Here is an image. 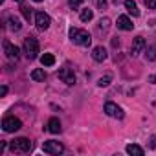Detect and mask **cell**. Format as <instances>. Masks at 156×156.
<instances>
[{"label":"cell","mask_w":156,"mask_h":156,"mask_svg":"<svg viewBox=\"0 0 156 156\" xmlns=\"http://www.w3.org/2000/svg\"><path fill=\"white\" fill-rule=\"evenodd\" d=\"M98 8L99 9H105L107 8V0H98Z\"/></svg>","instance_id":"cell-26"},{"label":"cell","mask_w":156,"mask_h":156,"mask_svg":"<svg viewBox=\"0 0 156 156\" xmlns=\"http://www.w3.org/2000/svg\"><path fill=\"white\" fill-rule=\"evenodd\" d=\"M112 2H114V4H119V2H121V0H112Z\"/></svg>","instance_id":"cell-30"},{"label":"cell","mask_w":156,"mask_h":156,"mask_svg":"<svg viewBox=\"0 0 156 156\" xmlns=\"http://www.w3.org/2000/svg\"><path fill=\"white\" fill-rule=\"evenodd\" d=\"M42 149H44V152H46V154H61V152L64 151L62 143H59V141H53V140H50V141H44Z\"/></svg>","instance_id":"cell-6"},{"label":"cell","mask_w":156,"mask_h":156,"mask_svg":"<svg viewBox=\"0 0 156 156\" xmlns=\"http://www.w3.org/2000/svg\"><path fill=\"white\" fill-rule=\"evenodd\" d=\"M145 55H147V59H149V61H156V46H149Z\"/></svg>","instance_id":"cell-20"},{"label":"cell","mask_w":156,"mask_h":156,"mask_svg":"<svg viewBox=\"0 0 156 156\" xmlns=\"http://www.w3.org/2000/svg\"><path fill=\"white\" fill-rule=\"evenodd\" d=\"M108 24H110V20H108V19H101V20H99V28H101L103 31H107V30H108Z\"/></svg>","instance_id":"cell-22"},{"label":"cell","mask_w":156,"mask_h":156,"mask_svg":"<svg viewBox=\"0 0 156 156\" xmlns=\"http://www.w3.org/2000/svg\"><path fill=\"white\" fill-rule=\"evenodd\" d=\"M8 94V87H2V88H0V96H6Z\"/></svg>","instance_id":"cell-27"},{"label":"cell","mask_w":156,"mask_h":156,"mask_svg":"<svg viewBox=\"0 0 156 156\" xmlns=\"http://www.w3.org/2000/svg\"><path fill=\"white\" fill-rule=\"evenodd\" d=\"M151 147H156V136H154V138H151Z\"/></svg>","instance_id":"cell-28"},{"label":"cell","mask_w":156,"mask_h":156,"mask_svg":"<svg viewBox=\"0 0 156 156\" xmlns=\"http://www.w3.org/2000/svg\"><path fill=\"white\" fill-rule=\"evenodd\" d=\"M48 130H50L51 134H59V132H61V121H59L57 118H51V119L48 121Z\"/></svg>","instance_id":"cell-13"},{"label":"cell","mask_w":156,"mask_h":156,"mask_svg":"<svg viewBox=\"0 0 156 156\" xmlns=\"http://www.w3.org/2000/svg\"><path fill=\"white\" fill-rule=\"evenodd\" d=\"M92 59L98 61V62H103V61L107 59V50H105L103 46H96V48L92 50Z\"/></svg>","instance_id":"cell-12"},{"label":"cell","mask_w":156,"mask_h":156,"mask_svg":"<svg viewBox=\"0 0 156 156\" xmlns=\"http://www.w3.org/2000/svg\"><path fill=\"white\" fill-rule=\"evenodd\" d=\"M31 79H33V81H44V79H46V73H44V70H41V68H35V70L31 72Z\"/></svg>","instance_id":"cell-16"},{"label":"cell","mask_w":156,"mask_h":156,"mask_svg":"<svg viewBox=\"0 0 156 156\" xmlns=\"http://www.w3.org/2000/svg\"><path fill=\"white\" fill-rule=\"evenodd\" d=\"M9 149L13 152H30L31 151V141L28 138H17L9 143Z\"/></svg>","instance_id":"cell-2"},{"label":"cell","mask_w":156,"mask_h":156,"mask_svg":"<svg viewBox=\"0 0 156 156\" xmlns=\"http://www.w3.org/2000/svg\"><path fill=\"white\" fill-rule=\"evenodd\" d=\"M125 8H127V11L132 17H140V9H138V6H136L134 0H125Z\"/></svg>","instance_id":"cell-14"},{"label":"cell","mask_w":156,"mask_h":156,"mask_svg":"<svg viewBox=\"0 0 156 156\" xmlns=\"http://www.w3.org/2000/svg\"><path fill=\"white\" fill-rule=\"evenodd\" d=\"M108 83H110V75H105V77H101V79H99L98 85H99V87H107Z\"/></svg>","instance_id":"cell-23"},{"label":"cell","mask_w":156,"mask_h":156,"mask_svg":"<svg viewBox=\"0 0 156 156\" xmlns=\"http://www.w3.org/2000/svg\"><path fill=\"white\" fill-rule=\"evenodd\" d=\"M20 11H22V15H24V19H26V20H31V8L22 6V8H20Z\"/></svg>","instance_id":"cell-21"},{"label":"cell","mask_w":156,"mask_h":156,"mask_svg":"<svg viewBox=\"0 0 156 156\" xmlns=\"http://www.w3.org/2000/svg\"><path fill=\"white\" fill-rule=\"evenodd\" d=\"M35 24H37V28H39L41 31H44V30L50 28L51 20H50V17H48L44 11H37V13H35Z\"/></svg>","instance_id":"cell-5"},{"label":"cell","mask_w":156,"mask_h":156,"mask_svg":"<svg viewBox=\"0 0 156 156\" xmlns=\"http://www.w3.org/2000/svg\"><path fill=\"white\" fill-rule=\"evenodd\" d=\"M41 62H42V66H53L55 64V57L51 53H44L41 57Z\"/></svg>","instance_id":"cell-17"},{"label":"cell","mask_w":156,"mask_h":156,"mask_svg":"<svg viewBox=\"0 0 156 156\" xmlns=\"http://www.w3.org/2000/svg\"><path fill=\"white\" fill-rule=\"evenodd\" d=\"M70 39H72L73 44H79V46H90V42H92L90 33L85 31V30H79V28L70 30Z\"/></svg>","instance_id":"cell-1"},{"label":"cell","mask_w":156,"mask_h":156,"mask_svg":"<svg viewBox=\"0 0 156 156\" xmlns=\"http://www.w3.org/2000/svg\"><path fill=\"white\" fill-rule=\"evenodd\" d=\"M118 28L123 30V31H130V30L134 28V24H132V20H130L129 17L121 15V17H118Z\"/></svg>","instance_id":"cell-11"},{"label":"cell","mask_w":156,"mask_h":156,"mask_svg":"<svg viewBox=\"0 0 156 156\" xmlns=\"http://www.w3.org/2000/svg\"><path fill=\"white\" fill-rule=\"evenodd\" d=\"M24 53H26L28 59H35L37 57V53H39V42H37L35 37H28L24 41Z\"/></svg>","instance_id":"cell-3"},{"label":"cell","mask_w":156,"mask_h":156,"mask_svg":"<svg viewBox=\"0 0 156 156\" xmlns=\"http://www.w3.org/2000/svg\"><path fill=\"white\" fill-rule=\"evenodd\" d=\"M68 4H70V8H79L81 4H83V0H68Z\"/></svg>","instance_id":"cell-24"},{"label":"cell","mask_w":156,"mask_h":156,"mask_svg":"<svg viewBox=\"0 0 156 156\" xmlns=\"http://www.w3.org/2000/svg\"><path fill=\"white\" fill-rule=\"evenodd\" d=\"M105 112L108 114V116H112V118H123V112H121V108L116 105V103H105Z\"/></svg>","instance_id":"cell-10"},{"label":"cell","mask_w":156,"mask_h":156,"mask_svg":"<svg viewBox=\"0 0 156 156\" xmlns=\"http://www.w3.org/2000/svg\"><path fill=\"white\" fill-rule=\"evenodd\" d=\"M92 17H94V11L92 9H81V20L83 22H88V20H92Z\"/></svg>","instance_id":"cell-19"},{"label":"cell","mask_w":156,"mask_h":156,"mask_svg":"<svg viewBox=\"0 0 156 156\" xmlns=\"http://www.w3.org/2000/svg\"><path fill=\"white\" fill-rule=\"evenodd\" d=\"M127 152H129V154H134V156H143V149H141L140 145H136V143L127 145Z\"/></svg>","instance_id":"cell-15"},{"label":"cell","mask_w":156,"mask_h":156,"mask_svg":"<svg viewBox=\"0 0 156 156\" xmlns=\"http://www.w3.org/2000/svg\"><path fill=\"white\" fill-rule=\"evenodd\" d=\"M59 79H61L62 83H66V85H73V83H75V73H73V70H70V68H61V70H59Z\"/></svg>","instance_id":"cell-7"},{"label":"cell","mask_w":156,"mask_h":156,"mask_svg":"<svg viewBox=\"0 0 156 156\" xmlns=\"http://www.w3.org/2000/svg\"><path fill=\"white\" fill-rule=\"evenodd\" d=\"M8 22H9V30H13V31H19V30H20V20H19L17 17L11 15V17L8 19Z\"/></svg>","instance_id":"cell-18"},{"label":"cell","mask_w":156,"mask_h":156,"mask_svg":"<svg viewBox=\"0 0 156 156\" xmlns=\"http://www.w3.org/2000/svg\"><path fill=\"white\" fill-rule=\"evenodd\" d=\"M35 2H42V0H35Z\"/></svg>","instance_id":"cell-32"},{"label":"cell","mask_w":156,"mask_h":156,"mask_svg":"<svg viewBox=\"0 0 156 156\" xmlns=\"http://www.w3.org/2000/svg\"><path fill=\"white\" fill-rule=\"evenodd\" d=\"M145 6L149 9H156V0H145Z\"/></svg>","instance_id":"cell-25"},{"label":"cell","mask_w":156,"mask_h":156,"mask_svg":"<svg viewBox=\"0 0 156 156\" xmlns=\"http://www.w3.org/2000/svg\"><path fill=\"white\" fill-rule=\"evenodd\" d=\"M15 2H22V0H15Z\"/></svg>","instance_id":"cell-31"},{"label":"cell","mask_w":156,"mask_h":156,"mask_svg":"<svg viewBox=\"0 0 156 156\" xmlns=\"http://www.w3.org/2000/svg\"><path fill=\"white\" fill-rule=\"evenodd\" d=\"M4 149H6V141H2V143H0V152H4Z\"/></svg>","instance_id":"cell-29"},{"label":"cell","mask_w":156,"mask_h":156,"mask_svg":"<svg viewBox=\"0 0 156 156\" xmlns=\"http://www.w3.org/2000/svg\"><path fill=\"white\" fill-rule=\"evenodd\" d=\"M143 50H145V39L143 37H136L132 41V46H130V55L132 57H138Z\"/></svg>","instance_id":"cell-8"},{"label":"cell","mask_w":156,"mask_h":156,"mask_svg":"<svg viewBox=\"0 0 156 156\" xmlns=\"http://www.w3.org/2000/svg\"><path fill=\"white\" fill-rule=\"evenodd\" d=\"M20 127H22V121H20L19 118H15V116H8V118L2 119V129H4L6 132H15V130H19Z\"/></svg>","instance_id":"cell-4"},{"label":"cell","mask_w":156,"mask_h":156,"mask_svg":"<svg viewBox=\"0 0 156 156\" xmlns=\"http://www.w3.org/2000/svg\"><path fill=\"white\" fill-rule=\"evenodd\" d=\"M4 51H6L8 59H11V61H17L20 57V50L17 46H13L9 41H4Z\"/></svg>","instance_id":"cell-9"}]
</instances>
